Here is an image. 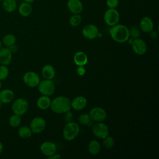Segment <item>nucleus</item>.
<instances>
[{"label": "nucleus", "instance_id": "nucleus-40", "mask_svg": "<svg viewBox=\"0 0 159 159\" xmlns=\"http://www.w3.org/2000/svg\"><path fill=\"white\" fill-rule=\"evenodd\" d=\"M2 48V43L1 42V40H0V50Z\"/></svg>", "mask_w": 159, "mask_h": 159}, {"label": "nucleus", "instance_id": "nucleus-33", "mask_svg": "<svg viewBox=\"0 0 159 159\" xmlns=\"http://www.w3.org/2000/svg\"><path fill=\"white\" fill-rule=\"evenodd\" d=\"M106 6L110 9H116L119 4V0H106Z\"/></svg>", "mask_w": 159, "mask_h": 159}, {"label": "nucleus", "instance_id": "nucleus-34", "mask_svg": "<svg viewBox=\"0 0 159 159\" xmlns=\"http://www.w3.org/2000/svg\"><path fill=\"white\" fill-rule=\"evenodd\" d=\"M84 66H79L76 69V73L80 76L84 75L86 73V69Z\"/></svg>", "mask_w": 159, "mask_h": 159}, {"label": "nucleus", "instance_id": "nucleus-29", "mask_svg": "<svg viewBox=\"0 0 159 159\" xmlns=\"http://www.w3.org/2000/svg\"><path fill=\"white\" fill-rule=\"evenodd\" d=\"M78 121L83 125H88L92 122L89 114L87 113L81 114L79 116Z\"/></svg>", "mask_w": 159, "mask_h": 159}, {"label": "nucleus", "instance_id": "nucleus-12", "mask_svg": "<svg viewBox=\"0 0 159 159\" xmlns=\"http://www.w3.org/2000/svg\"><path fill=\"white\" fill-rule=\"evenodd\" d=\"M131 45L132 50L138 55H143L147 52V45L146 42L139 37L133 39Z\"/></svg>", "mask_w": 159, "mask_h": 159}, {"label": "nucleus", "instance_id": "nucleus-18", "mask_svg": "<svg viewBox=\"0 0 159 159\" xmlns=\"http://www.w3.org/2000/svg\"><path fill=\"white\" fill-rule=\"evenodd\" d=\"M14 99V93L10 89H4L0 91V101L2 104L11 102Z\"/></svg>", "mask_w": 159, "mask_h": 159}, {"label": "nucleus", "instance_id": "nucleus-4", "mask_svg": "<svg viewBox=\"0 0 159 159\" xmlns=\"http://www.w3.org/2000/svg\"><path fill=\"white\" fill-rule=\"evenodd\" d=\"M29 106V102L25 98H19L13 101L11 109L14 114L22 116L26 113Z\"/></svg>", "mask_w": 159, "mask_h": 159}, {"label": "nucleus", "instance_id": "nucleus-35", "mask_svg": "<svg viewBox=\"0 0 159 159\" xmlns=\"http://www.w3.org/2000/svg\"><path fill=\"white\" fill-rule=\"evenodd\" d=\"M47 158L48 159H60V158H61V156L60 154L55 153L53 154L52 155L48 157Z\"/></svg>", "mask_w": 159, "mask_h": 159}, {"label": "nucleus", "instance_id": "nucleus-7", "mask_svg": "<svg viewBox=\"0 0 159 159\" xmlns=\"http://www.w3.org/2000/svg\"><path fill=\"white\" fill-rule=\"evenodd\" d=\"M92 133L97 138L103 139L109 134V129L106 124L99 122L93 125Z\"/></svg>", "mask_w": 159, "mask_h": 159}, {"label": "nucleus", "instance_id": "nucleus-15", "mask_svg": "<svg viewBox=\"0 0 159 159\" xmlns=\"http://www.w3.org/2000/svg\"><path fill=\"white\" fill-rule=\"evenodd\" d=\"M140 30L145 33H149L154 29V23L152 19L148 17H143L139 22Z\"/></svg>", "mask_w": 159, "mask_h": 159}, {"label": "nucleus", "instance_id": "nucleus-11", "mask_svg": "<svg viewBox=\"0 0 159 159\" xmlns=\"http://www.w3.org/2000/svg\"><path fill=\"white\" fill-rule=\"evenodd\" d=\"M22 80L24 83L30 88H35L40 83V77L34 71H27L23 75Z\"/></svg>", "mask_w": 159, "mask_h": 159}, {"label": "nucleus", "instance_id": "nucleus-21", "mask_svg": "<svg viewBox=\"0 0 159 159\" xmlns=\"http://www.w3.org/2000/svg\"><path fill=\"white\" fill-rule=\"evenodd\" d=\"M55 68L51 65H45L42 68V75L44 79L52 80L55 76Z\"/></svg>", "mask_w": 159, "mask_h": 159}, {"label": "nucleus", "instance_id": "nucleus-24", "mask_svg": "<svg viewBox=\"0 0 159 159\" xmlns=\"http://www.w3.org/2000/svg\"><path fill=\"white\" fill-rule=\"evenodd\" d=\"M88 149L91 155H96L101 150V145L97 140H92L88 144Z\"/></svg>", "mask_w": 159, "mask_h": 159}, {"label": "nucleus", "instance_id": "nucleus-37", "mask_svg": "<svg viewBox=\"0 0 159 159\" xmlns=\"http://www.w3.org/2000/svg\"><path fill=\"white\" fill-rule=\"evenodd\" d=\"M150 34V37L153 39V40H155L157 39V37H158V34L157 33V32H155V30H152L150 32H149Z\"/></svg>", "mask_w": 159, "mask_h": 159}, {"label": "nucleus", "instance_id": "nucleus-9", "mask_svg": "<svg viewBox=\"0 0 159 159\" xmlns=\"http://www.w3.org/2000/svg\"><path fill=\"white\" fill-rule=\"evenodd\" d=\"M88 114L92 122H103L107 117L106 111L101 107L92 108Z\"/></svg>", "mask_w": 159, "mask_h": 159}, {"label": "nucleus", "instance_id": "nucleus-8", "mask_svg": "<svg viewBox=\"0 0 159 159\" xmlns=\"http://www.w3.org/2000/svg\"><path fill=\"white\" fill-rule=\"evenodd\" d=\"M83 36L89 40H93L99 35V31L98 27L93 24H88L83 27L81 30Z\"/></svg>", "mask_w": 159, "mask_h": 159}, {"label": "nucleus", "instance_id": "nucleus-10", "mask_svg": "<svg viewBox=\"0 0 159 159\" xmlns=\"http://www.w3.org/2000/svg\"><path fill=\"white\" fill-rule=\"evenodd\" d=\"M32 133L40 134L43 132L46 127V121L41 117H35L32 119L30 126Z\"/></svg>", "mask_w": 159, "mask_h": 159}, {"label": "nucleus", "instance_id": "nucleus-3", "mask_svg": "<svg viewBox=\"0 0 159 159\" xmlns=\"http://www.w3.org/2000/svg\"><path fill=\"white\" fill-rule=\"evenodd\" d=\"M80 125L75 122H68L63 127L62 135L66 141L74 140L79 134Z\"/></svg>", "mask_w": 159, "mask_h": 159}, {"label": "nucleus", "instance_id": "nucleus-43", "mask_svg": "<svg viewBox=\"0 0 159 159\" xmlns=\"http://www.w3.org/2000/svg\"><path fill=\"white\" fill-rule=\"evenodd\" d=\"M2 0H0V2H2Z\"/></svg>", "mask_w": 159, "mask_h": 159}, {"label": "nucleus", "instance_id": "nucleus-25", "mask_svg": "<svg viewBox=\"0 0 159 159\" xmlns=\"http://www.w3.org/2000/svg\"><path fill=\"white\" fill-rule=\"evenodd\" d=\"M32 132L30 128L27 125L20 126L17 130L18 135L22 139H28L30 138L32 135Z\"/></svg>", "mask_w": 159, "mask_h": 159}, {"label": "nucleus", "instance_id": "nucleus-27", "mask_svg": "<svg viewBox=\"0 0 159 159\" xmlns=\"http://www.w3.org/2000/svg\"><path fill=\"white\" fill-rule=\"evenodd\" d=\"M21 122H22L21 116L15 114L12 115L9 119V124L10 126L14 128L19 127L20 125L21 124Z\"/></svg>", "mask_w": 159, "mask_h": 159}, {"label": "nucleus", "instance_id": "nucleus-13", "mask_svg": "<svg viewBox=\"0 0 159 159\" xmlns=\"http://www.w3.org/2000/svg\"><path fill=\"white\" fill-rule=\"evenodd\" d=\"M40 150L43 155L48 157L57 152V145L53 142L45 141L40 145Z\"/></svg>", "mask_w": 159, "mask_h": 159}, {"label": "nucleus", "instance_id": "nucleus-19", "mask_svg": "<svg viewBox=\"0 0 159 159\" xmlns=\"http://www.w3.org/2000/svg\"><path fill=\"white\" fill-rule=\"evenodd\" d=\"M32 4L26 2H21L18 6V12L19 14L24 17H27L29 16L32 12Z\"/></svg>", "mask_w": 159, "mask_h": 159}, {"label": "nucleus", "instance_id": "nucleus-28", "mask_svg": "<svg viewBox=\"0 0 159 159\" xmlns=\"http://www.w3.org/2000/svg\"><path fill=\"white\" fill-rule=\"evenodd\" d=\"M82 21V17L80 14H73L69 19V24L72 27H78Z\"/></svg>", "mask_w": 159, "mask_h": 159}, {"label": "nucleus", "instance_id": "nucleus-38", "mask_svg": "<svg viewBox=\"0 0 159 159\" xmlns=\"http://www.w3.org/2000/svg\"><path fill=\"white\" fill-rule=\"evenodd\" d=\"M3 150H4L3 144H2V143L0 141V155L2 154V152H3Z\"/></svg>", "mask_w": 159, "mask_h": 159}, {"label": "nucleus", "instance_id": "nucleus-32", "mask_svg": "<svg viewBox=\"0 0 159 159\" xmlns=\"http://www.w3.org/2000/svg\"><path fill=\"white\" fill-rule=\"evenodd\" d=\"M129 35L130 37L132 39H137L139 38L140 35V30L136 26H133L129 29Z\"/></svg>", "mask_w": 159, "mask_h": 159}, {"label": "nucleus", "instance_id": "nucleus-2", "mask_svg": "<svg viewBox=\"0 0 159 159\" xmlns=\"http://www.w3.org/2000/svg\"><path fill=\"white\" fill-rule=\"evenodd\" d=\"M50 107L56 114H65L71 109V101L66 96H60L51 101Z\"/></svg>", "mask_w": 159, "mask_h": 159}, {"label": "nucleus", "instance_id": "nucleus-30", "mask_svg": "<svg viewBox=\"0 0 159 159\" xmlns=\"http://www.w3.org/2000/svg\"><path fill=\"white\" fill-rule=\"evenodd\" d=\"M114 144V140L112 137L108 135L105 138L103 139L102 141V145L107 149L111 148L113 147Z\"/></svg>", "mask_w": 159, "mask_h": 159}, {"label": "nucleus", "instance_id": "nucleus-14", "mask_svg": "<svg viewBox=\"0 0 159 159\" xmlns=\"http://www.w3.org/2000/svg\"><path fill=\"white\" fill-rule=\"evenodd\" d=\"M66 7L73 14H80L83 10V4L81 0H68Z\"/></svg>", "mask_w": 159, "mask_h": 159}, {"label": "nucleus", "instance_id": "nucleus-1", "mask_svg": "<svg viewBox=\"0 0 159 159\" xmlns=\"http://www.w3.org/2000/svg\"><path fill=\"white\" fill-rule=\"evenodd\" d=\"M109 33L112 39L117 43L126 42L130 38L129 29L125 25L119 23L111 27Z\"/></svg>", "mask_w": 159, "mask_h": 159}, {"label": "nucleus", "instance_id": "nucleus-36", "mask_svg": "<svg viewBox=\"0 0 159 159\" xmlns=\"http://www.w3.org/2000/svg\"><path fill=\"white\" fill-rule=\"evenodd\" d=\"M7 48H8L9 50L12 52V53L16 52L17 50V49H18V48H17V47L16 45V44H14V45H12L9 46V47H7Z\"/></svg>", "mask_w": 159, "mask_h": 159}, {"label": "nucleus", "instance_id": "nucleus-31", "mask_svg": "<svg viewBox=\"0 0 159 159\" xmlns=\"http://www.w3.org/2000/svg\"><path fill=\"white\" fill-rule=\"evenodd\" d=\"M9 74V70L7 66L0 65V80L3 81L6 80Z\"/></svg>", "mask_w": 159, "mask_h": 159}, {"label": "nucleus", "instance_id": "nucleus-42", "mask_svg": "<svg viewBox=\"0 0 159 159\" xmlns=\"http://www.w3.org/2000/svg\"><path fill=\"white\" fill-rule=\"evenodd\" d=\"M2 104H2V102H1V101H0V108H1V107H2Z\"/></svg>", "mask_w": 159, "mask_h": 159}, {"label": "nucleus", "instance_id": "nucleus-17", "mask_svg": "<svg viewBox=\"0 0 159 159\" xmlns=\"http://www.w3.org/2000/svg\"><path fill=\"white\" fill-rule=\"evenodd\" d=\"M87 99L83 96H78L72 99L71 101V107L76 111L83 109L87 105Z\"/></svg>", "mask_w": 159, "mask_h": 159}, {"label": "nucleus", "instance_id": "nucleus-26", "mask_svg": "<svg viewBox=\"0 0 159 159\" xmlns=\"http://www.w3.org/2000/svg\"><path fill=\"white\" fill-rule=\"evenodd\" d=\"M16 40H17L16 37L14 34H7L2 37L1 42L3 45H4L6 47H7L12 45L16 44Z\"/></svg>", "mask_w": 159, "mask_h": 159}, {"label": "nucleus", "instance_id": "nucleus-16", "mask_svg": "<svg viewBox=\"0 0 159 159\" xmlns=\"http://www.w3.org/2000/svg\"><path fill=\"white\" fill-rule=\"evenodd\" d=\"M12 60V53L7 47H2L0 50V64L8 66Z\"/></svg>", "mask_w": 159, "mask_h": 159}, {"label": "nucleus", "instance_id": "nucleus-39", "mask_svg": "<svg viewBox=\"0 0 159 159\" xmlns=\"http://www.w3.org/2000/svg\"><path fill=\"white\" fill-rule=\"evenodd\" d=\"M24 2H28V3H30V4H32V2H34L35 0H23Z\"/></svg>", "mask_w": 159, "mask_h": 159}, {"label": "nucleus", "instance_id": "nucleus-20", "mask_svg": "<svg viewBox=\"0 0 159 159\" xmlns=\"http://www.w3.org/2000/svg\"><path fill=\"white\" fill-rule=\"evenodd\" d=\"M73 61L74 63L78 66H85L88 61L87 55L82 52L79 51L75 53L73 56Z\"/></svg>", "mask_w": 159, "mask_h": 159}, {"label": "nucleus", "instance_id": "nucleus-6", "mask_svg": "<svg viewBox=\"0 0 159 159\" xmlns=\"http://www.w3.org/2000/svg\"><path fill=\"white\" fill-rule=\"evenodd\" d=\"M37 86L39 91L42 95L45 96H52L55 91V86L52 80L44 79L43 80L40 81Z\"/></svg>", "mask_w": 159, "mask_h": 159}, {"label": "nucleus", "instance_id": "nucleus-22", "mask_svg": "<svg viewBox=\"0 0 159 159\" xmlns=\"http://www.w3.org/2000/svg\"><path fill=\"white\" fill-rule=\"evenodd\" d=\"M51 99L48 96L42 95L37 100V106L41 110H46L50 107Z\"/></svg>", "mask_w": 159, "mask_h": 159}, {"label": "nucleus", "instance_id": "nucleus-23", "mask_svg": "<svg viewBox=\"0 0 159 159\" xmlns=\"http://www.w3.org/2000/svg\"><path fill=\"white\" fill-rule=\"evenodd\" d=\"M2 7L6 12L12 13L17 7V0H2Z\"/></svg>", "mask_w": 159, "mask_h": 159}, {"label": "nucleus", "instance_id": "nucleus-5", "mask_svg": "<svg viewBox=\"0 0 159 159\" xmlns=\"http://www.w3.org/2000/svg\"><path fill=\"white\" fill-rule=\"evenodd\" d=\"M103 19L104 22L108 26L112 27L119 23L120 14L116 9L108 8L104 13Z\"/></svg>", "mask_w": 159, "mask_h": 159}, {"label": "nucleus", "instance_id": "nucleus-41", "mask_svg": "<svg viewBox=\"0 0 159 159\" xmlns=\"http://www.w3.org/2000/svg\"><path fill=\"white\" fill-rule=\"evenodd\" d=\"M2 81H1L0 80V89L1 88V87H2V82H1Z\"/></svg>", "mask_w": 159, "mask_h": 159}]
</instances>
